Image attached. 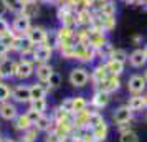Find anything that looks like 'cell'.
Returning <instances> with one entry per match:
<instances>
[{
	"mask_svg": "<svg viewBox=\"0 0 147 142\" xmlns=\"http://www.w3.org/2000/svg\"><path fill=\"white\" fill-rule=\"evenodd\" d=\"M12 101L17 104H27L32 101L30 94V84H17L12 88Z\"/></svg>",
	"mask_w": 147,
	"mask_h": 142,
	"instance_id": "cell-11",
	"label": "cell"
},
{
	"mask_svg": "<svg viewBox=\"0 0 147 142\" xmlns=\"http://www.w3.org/2000/svg\"><path fill=\"white\" fill-rule=\"evenodd\" d=\"M129 66L134 68V69H140V68H146L147 66V56L144 53V50L142 48H136L132 50L131 53H129Z\"/></svg>",
	"mask_w": 147,
	"mask_h": 142,
	"instance_id": "cell-14",
	"label": "cell"
},
{
	"mask_svg": "<svg viewBox=\"0 0 147 142\" xmlns=\"http://www.w3.org/2000/svg\"><path fill=\"white\" fill-rule=\"evenodd\" d=\"M28 109H33V111H36V112H38V114H47V111H48V101H47V98L30 101V102H28Z\"/></svg>",
	"mask_w": 147,
	"mask_h": 142,
	"instance_id": "cell-28",
	"label": "cell"
},
{
	"mask_svg": "<svg viewBox=\"0 0 147 142\" xmlns=\"http://www.w3.org/2000/svg\"><path fill=\"white\" fill-rule=\"evenodd\" d=\"M12 122H13V129L17 131V132H22V134L33 126V124H32V121L28 119L27 112H20V114L17 116Z\"/></svg>",
	"mask_w": 147,
	"mask_h": 142,
	"instance_id": "cell-21",
	"label": "cell"
},
{
	"mask_svg": "<svg viewBox=\"0 0 147 142\" xmlns=\"http://www.w3.org/2000/svg\"><path fill=\"white\" fill-rule=\"evenodd\" d=\"M109 101H111V94H107L101 89H94L91 98H89V108L101 112L104 108L109 106Z\"/></svg>",
	"mask_w": 147,
	"mask_h": 142,
	"instance_id": "cell-8",
	"label": "cell"
},
{
	"mask_svg": "<svg viewBox=\"0 0 147 142\" xmlns=\"http://www.w3.org/2000/svg\"><path fill=\"white\" fill-rule=\"evenodd\" d=\"M15 65H17V60L10 56L0 60V73L3 79H15Z\"/></svg>",
	"mask_w": 147,
	"mask_h": 142,
	"instance_id": "cell-17",
	"label": "cell"
},
{
	"mask_svg": "<svg viewBox=\"0 0 147 142\" xmlns=\"http://www.w3.org/2000/svg\"><path fill=\"white\" fill-rule=\"evenodd\" d=\"M22 2H23V3H36L38 0H22Z\"/></svg>",
	"mask_w": 147,
	"mask_h": 142,
	"instance_id": "cell-46",
	"label": "cell"
},
{
	"mask_svg": "<svg viewBox=\"0 0 147 142\" xmlns=\"http://www.w3.org/2000/svg\"><path fill=\"white\" fill-rule=\"evenodd\" d=\"M142 50H144V53H146V56H147V43L144 45V46H142Z\"/></svg>",
	"mask_w": 147,
	"mask_h": 142,
	"instance_id": "cell-48",
	"label": "cell"
},
{
	"mask_svg": "<svg viewBox=\"0 0 147 142\" xmlns=\"http://www.w3.org/2000/svg\"><path fill=\"white\" fill-rule=\"evenodd\" d=\"M121 86H122L121 76H111L109 75L96 89H101V91H104V93H107V94H114V93H117V91L121 89Z\"/></svg>",
	"mask_w": 147,
	"mask_h": 142,
	"instance_id": "cell-15",
	"label": "cell"
},
{
	"mask_svg": "<svg viewBox=\"0 0 147 142\" xmlns=\"http://www.w3.org/2000/svg\"><path fill=\"white\" fill-rule=\"evenodd\" d=\"M3 141V135H2V132H0V142Z\"/></svg>",
	"mask_w": 147,
	"mask_h": 142,
	"instance_id": "cell-50",
	"label": "cell"
},
{
	"mask_svg": "<svg viewBox=\"0 0 147 142\" xmlns=\"http://www.w3.org/2000/svg\"><path fill=\"white\" fill-rule=\"evenodd\" d=\"M89 83H91V86H93L94 89L99 86L101 83L106 79L107 76H109V71H107V68H106V63H98V65H94L93 69L89 71Z\"/></svg>",
	"mask_w": 147,
	"mask_h": 142,
	"instance_id": "cell-10",
	"label": "cell"
},
{
	"mask_svg": "<svg viewBox=\"0 0 147 142\" xmlns=\"http://www.w3.org/2000/svg\"><path fill=\"white\" fill-rule=\"evenodd\" d=\"M35 46H36V45H33L28 38H23L22 43H20V46H18V51H17V53L20 55V58H32Z\"/></svg>",
	"mask_w": 147,
	"mask_h": 142,
	"instance_id": "cell-25",
	"label": "cell"
},
{
	"mask_svg": "<svg viewBox=\"0 0 147 142\" xmlns=\"http://www.w3.org/2000/svg\"><path fill=\"white\" fill-rule=\"evenodd\" d=\"M104 63H106V68H107V71H109L111 76H121L124 73V69H126V63L116 61V60H113V58L106 60Z\"/></svg>",
	"mask_w": 147,
	"mask_h": 142,
	"instance_id": "cell-23",
	"label": "cell"
},
{
	"mask_svg": "<svg viewBox=\"0 0 147 142\" xmlns=\"http://www.w3.org/2000/svg\"><path fill=\"white\" fill-rule=\"evenodd\" d=\"M88 28H89V40H88V45L98 51V50H101V48L109 41L107 36H106V32H102L99 28H91V27H88Z\"/></svg>",
	"mask_w": 147,
	"mask_h": 142,
	"instance_id": "cell-12",
	"label": "cell"
},
{
	"mask_svg": "<svg viewBox=\"0 0 147 142\" xmlns=\"http://www.w3.org/2000/svg\"><path fill=\"white\" fill-rule=\"evenodd\" d=\"M109 58H113V60H116V61H121V63H126V65H127V60H129V53H127L124 48H114ZM109 58H107V60H109Z\"/></svg>",
	"mask_w": 147,
	"mask_h": 142,
	"instance_id": "cell-32",
	"label": "cell"
},
{
	"mask_svg": "<svg viewBox=\"0 0 147 142\" xmlns=\"http://www.w3.org/2000/svg\"><path fill=\"white\" fill-rule=\"evenodd\" d=\"M74 135L78 142H96V137L91 129H74Z\"/></svg>",
	"mask_w": 147,
	"mask_h": 142,
	"instance_id": "cell-27",
	"label": "cell"
},
{
	"mask_svg": "<svg viewBox=\"0 0 147 142\" xmlns=\"http://www.w3.org/2000/svg\"><path fill=\"white\" fill-rule=\"evenodd\" d=\"M10 30H12L10 22H8L5 17H0V36H3V35L10 33Z\"/></svg>",
	"mask_w": 147,
	"mask_h": 142,
	"instance_id": "cell-38",
	"label": "cell"
},
{
	"mask_svg": "<svg viewBox=\"0 0 147 142\" xmlns=\"http://www.w3.org/2000/svg\"><path fill=\"white\" fill-rule=\"evenodd\" d=\"M60 108L63 111H66L69 114H73V96H69V98H63V101L60 102Z\"/></svg>",
	"mask_w": 147,
	"mask_h": 142,
	"instance_id": "cell-37",
	"label": "cell"
},
{
	"mask_svg": "<svg viewBox=\"0 0 147 142\" xmlns=\"http://www.w3.org/2000/svg\"><path fill=\"white\" fill-rule=\"evenodd\" d=\"M2 81H5V79H3V76H2V73H0V83Z\"/></svg>",
	"mask_w": 147,
	"mask_h": 142,
	"instance_id": "cell-49",
	"label": "cell"
},
{
	"mask_svg": "<svg viewBox=\"0 0 147 142\" xmlns=\"http://www.w3.org/2000/svg\"><path fill=\"white\" fill-rule=\"evenodd\" d=\"M38 12H40L38 2H36V3H25V7H23V13L28 15L30 18H33L35 15H38Z\"/></svg>",
	"mask_w": 147,
	"mask_h": 142,
	"instance_id": "cell-36",
	"label": "cell"
},
{
	"mask_svg": "<svg viewBox=\"0 0 147 142\" xmlns=\"http://www.w3.org/2000/svg\"><path fill=\"white\" fill-rule=\"evenodd\" d=\"M91 131H93L94 137H96V142H106L107 137H109V124H107V121L101 122L99 126L93 127Z\"/></svg>",
	"mask_w": 147,
	"mask_h": 142,
	"instance_id": "cell-24",
	"label": "cell"
},
{
	"mask_svg": "<svg viewBox=\"0 0 147 142\" xmlns=\"http://www.w3.org/2000/svg\"><path fill=\"white\" fill-rule=\"evenodd\" d=\"M12 99V86H8L5 81L0 83V102H5Z\"/></svg>",
	"mask_w": 147,
	"mask_h": 142,
	"instance_id": "cell-33",
	"label": "cell"
},
{
	"mask_svg": "<svg viewBox=\"0 0 147 142\" xmlns=\"http://www.w3.org/2000/svg\"><path fill=\"white\" fill-rule=\"evenodd\" d=\"M3 3L7 7V12H12L13 15L22 13L23 12V7H25V3L22 0H3Z\"/></svg>",
	"mask_w": 147,
	"mask_h": 142,
	"instance_id": "cell-29",
	"label": "cell"
},
{
	"mask_svg": "<svg viewBox=\"0 0 147 142\" xmlns=\"http://www.w3.org/2000/svg\"><path fill=\"white\" fill-rule=\"evenodd\" d=\"M142 41H144V36H142V35H134L132 36V43L134 45H142Z\"/></svg>",
	"mask_w": 147,
	"mask_h": 142,
	"instance_id": "cell-43",
	"label": "cell"
},
{
	"mask_svg": "<svg viewBox=\"0 0 147 142\" xmlns=\"http://www.w3.org/2000/svg\"><path fill=\"white\" fill-rule=\"evenodd\" d=\"M12 30H10V33L13 35L15 38H18V40H23V38H27V33L30 32V28L33 27V23H32V18L25 15L23 12L18 15H15V18L12 20Z\"/></svg>",
	"mask_w": 147,
	"mask_h": 142,
	"instance_id": "cell-1",
	"label": "cell"
},
{
	"mask_svg": "<svg viewBox=\"0 0 147 142\" xmlns=\"http://www.w3.org/2000/svg\"><path fill=\"white\" fill-rule=\"evenodd\" d=\"M89 108V101H88L84 96H73V114H78L81 111H86Z\"/></svg>",
	"mask_w": 147,
	"mask_h": 142,
	"instance_id": "cell-26",
	"label": "cell"
},
{
	"mask_svg": "<svg viewBox=\"0 0 147 142\" xmlns=\"http://www.w3.org/2000/svg\"><path fill=\"white\" fill-rule=\"evenodd\" d=\"M61 83H63V78H61L60 71H53V75L50 76V79L47 81V88L48 91H56L58 88H61Z\"/></svg>",
	"mask_w": 147,
	"mask_h": 142,
	"instance_id": "cell-30",
	"label": "cell"
},
{
	"mask_svg": "<svg viewBox=\"0 0 147 142\" xmlns=\"http://www.w3.org/2000/svg\"><path fill=\"white\" fill-rule=\"evenodd\" d=\"M48 93H50V91H48L47 84H43V83L35 81L33 84H30V94H32V101H33V99H43V98H47Z\"/></svg>",
	"mask_w": 147,
	"mask_h": 142,
	"instance_id": "cell-22",
	"label": "cell"
},
{
	"mask_svg": "<svg viewBox=\"0 0 147 142\" xmlns=\"http://www.w3.org/2000/svg\"><path fill=\"white\" fill-rule=\"evenodd\" d=\"M45 142H60V135L55 134V132H47Z\"/></svg>",
	"mask_w": 147,
	"mask_h": 142,
	"instance_id": "cell-40",
	"label": "cell"
},
{
	"mask_svg": "<svg viewBox=\"0 0 147 142\" xmlns=\"http://www.w3.org/2000/svg\"><path fill=\"white\" fill-rule=\"evenodd\" d=\"M27 38L33 45H41V43H50V33L45 27L41 25H33L30 28V32L27 33ZM51 45V43H50Z\"/></svg>",
	"mask_w": 147,
	"mask_h": 142,
	"instance_id": "cell-9",
	"label": "cell"
},
{
	"mask_svg": "<svg viewBox=\"0 0 147 142\" xmlns=\"http://www.w3.org/2000/svg\"><path fill=\"white\" fill-rule=\"evenodd\" d=\"M18 114H20L18 104L13 102L12 99L5 101V102H0V119H3V121H13Z\"/></svg>",
	"mask_w": 147,
	"mask_h": 142,
	"instance_id": "cell-13",
	"label": "cell"
},
{
	"mask_svg": "<svg viewBox=\"0 0 147 142\" xmlns=\"http://www.w3.org/2000/svg\"><path fill=\"white\" fill-rule=\"evenodd\" d=\"M51 119H53V122H63L66 121V119H69V117H73V114H69V112H66V111H63V109L60 108V106H56V108H53V111H51Z\"/></svg>",
	"mask_w": 147,
	"mask_h": 142,
	"instance_id": "cell-31",
	"label": "cell"
},
{
	"mask_svg": "<svg viewBox=\"0 0 147 142\" xmlns=\"http://www.w3.org/2000/svg\"><path fill=\"white\" fill-rule=\"evenodd\" d=\"M35 68H36V65L30 58H20V60H17V65H15V79L27 81L30 78H33Z\"/></svg>",
	"mask_w": 147,
	"mask_h": 142,
	"instance_id": "cell-3",
	"label": "cell"
},
{
	"mask_svg": "<svg viewBox=\"0 0 147 142\" xmlns=\"http://www.w3.org/2000/svg\"><path fill=\"white\" fill-rule=\"evenodd\" d=\"M25 112H27L28 119H30V121H32V124H33V126H35V122L38 121V117H40V116H41V114H38V112H36V111H33V109H27V111H25Z\"/></svg>",
	"mask_w": 147,
	"mask_h": 142,
	"instance_id": "cell-39",
	"label": "cell"
},
{
	"mask_svg": "<svg viewBox=\"0 0 147 142\" xmlns=\"http://www.w3.org/2000/svg\"><path fill=\"white\" fill-rule=\"evenodd\" d=\"M53 51L55 48L50 45V43H41V45H36L33 50V55H32V60H33L35 65H41V63H50L51 58H53Z\"/></svg>",
	"mask_w": 147,
	"mask_h": 142,
	"instance_id": "cell-5",
	"label": "cell"
},
{
	"mask_svg": "<svg viewBox=\"0 0 147 142\" xmlns=\"http://www.w3.org/2000/svg\"><path fill=\"white\" fill-rule=\"evenodd\" d=\"M74 60L80 61L83 66L84 65H91V63H94V60H98V53L89 45H80V43H76L74 45Z\"/></svg>",
	"mask_w": 147,
	"mask_h": 142,
	"instance_id": "cell-4",
	"label": "cell"
},
{
	"mask_svg": "<svg viewBox=\"0 0 147 142\" xmlns=\"http://www.w3.org/2000/svg\"><path fill=\"white\" fill-rule=\"evenodd\" d=\"M146 122H147V109H146Z\"/></svg>",
	"mask_w": 147,
	"mask_h": 142,
	"instance_id": "cell-52",
	"label": "cell"
},
{
	"mask_svg": "<svg viewBox=\"0 0 147 142\" xmlns=\"http://www.w3.org/2000/svg\"><path fill=\"white\" fill-rule=\"evenodd\" d=\"M142 75H144V78H146V81H147V66L144 68V73H142Z\"/></svg>",
	"mask_w": 147,
	"mask_h": 142,
	"instance_id": "cell-47",
	"label": "cell"
},
{
	"mask_svg": "<svg viewBox=\"0 0 147 142\" xmlns=\"http://www.w3.org/2000/svg\"><path fill=\"white\" fill-rule=\"evenodd\" d=\"M40 134H41L40 131L35 127V126H32L28 131H25V132L22 134V139H25V141H28V142H36V139H38Z\"/></svg>",
	"mask_w": 147,
	"mask_h": 142,
	"instance_id": "cell-35",
	"label": "cell"
},
{
	"mask_svg": "<svg viewBox=\"0 0 147 142\" xmlns=\"http://www.w3.org/2000/svg\"><path fill=\"white\" fill-rule=\"evenodd\" d=\"M35 127L38 129L40 132H53L55 131V122L53 119H51V116L48 114H41L40 117H38V121L35 122Z\"/></svg>",
	"mask_w": 147,
	"mask_h": 142,
	"instance_id": "cell-20",
	"label": "cell"
},
{
	"mask_svg": "<svg viewBox=\"0 0 147 142\" xmlns=\"http://www.w3.org/2000/svg\"><path fill=\"white\" fill-rule=\"evenodd\" d=\"M2 142H18V141H15V139H8V137H3V141Z\"/></svg>",
	"mask_w": 147,
	"mask_h": 142,
	"instance_id": "cell-45",
	"label": "cell"
},
{
	"mask_svg": "<svg viewBox=\"0 0 147 142\" xmlns=\"http://www.w3.org/2000/svg\"><path fill=\"white\" fill-rule=\"evenodd\" d=\"M134 112L127 108V104H122V106H117L111 112V121H113L114 126H121V124H126V122H134Z\"/></svg>",
	"mask_w": 147,
	"mask_h": 142,
	"instance_id": "cell-7",
	"label": "cell"
},
{
	"mask_svg": "<svg viewBox=\"0 0 147 142\" xmlns=\"http://www.w3.org/2000/svg\"><path fill=\"white\" fill-rule=\"evenodd\" d=\"M126 88L129 94H144L147 91V81L144 75H139V73L131 75L126 83Z\"/></svg>",
	"mask_w": 147,
	"mask_h": 142,
	"instance_id": "cell-6",
	"label": "cell"
},
{
	"mask_svg": "<svg viewBox=\"0 0 147 142\" xmlns=\"http://www.w3.org/2000/svg\"><path fill=\"white\" fill-rule=\"evenodd\" d=\"M119 142H139V134L131 129V131H126V132H121L119 134Z\"/></svg>",
	"mask_w": 147,
	"mask_h": 142,
	"instance_id": "cell-34",
	"label": "cell"
},
{
	"mask_svg": "<svg viewBox=\"0 0 147 142\" xmlns=\"http://www.w3.org/2000/svg\"><path fill=\"white\" fill-rule=\"evenodd\" d=\"M60 142H78L76 141V135H74V131L69 132V134H66V135H63L60 139Z\"/></svg>",
	"mask_w": 147,
	"mask_h": 142,
	"instance_id": "cell-41",
	"label": "cell"
},
{
	"mask_svg": "<svg viewBox=\"0 0 147 142\" xmlns=\"http://www.w3.org/2000/svg\"><path fill=\"white\" fill-rule=\"evenodd\" d=\"M93 10L96 13L104 15V17H116V13H117V7H116V2H114V0L101 2L99 5H96Z\"/></svg>",
	"mask_w": 147,
	"mask_h": 142,
	"instance_id": "cell-19",
	"label": "cell"
},
{
	"mask_svg": "<svg viewBox=\"0 0 147 142\" xmlns=\"http://www.w3.org/2000/svg\"><path fill=\"white\" fill-rule=\"evenodd\" d=\"M117 127V132H126V131H131L132 129V122H126V124H121V126H116Z\"/></svg>",
	"mask_w": 147,
	"mask_h": 142,
	"instance_id": "cell-42",
	"label": "cell"
},
{
	"mask_svg": "<svg viewBox=\"0 0 147 142\" xmlns=\"http://www.w3.org/2000/svg\"><path fill=\"white\" fill-rule=\"evenodd\" d=\"M89 78H91L89 76V71L83 65H80V66L71 68V71L68 75V83L74 89H84V88H88V84H91L89 83Z\"/></svg>",
	"mask_w": 147,
	"mask_h": 142,
	"instance_id": "cell-2",
	"label": "cell"
},
{
	"mask_svg": "<svg viewBox=\"0 0 147 142\" xmlns=\"http://www.w3.org/2000/svg\"><path fill=\"white\" fill-rule=\"evenodd\" d=\"M55 68L51 66V63H41V65H36L35 68V78L38 83H43L47 84V81L50 79V76L53 75Z\"/></svg>",
	"mask_w": 147,
	"mask_h": 142,
	"instance_id": "cell-18",
	"label": "cell"
},
{
	"mask_svg": "<svg viewBox=\"0 0 147 142\" xmlns=\"http://www.w3.org/2000/svg\"><path fill=\"white\" fill-rule=\"evenodd\" d=\"M144 98H146V102H147V91L144 93Z\"/></svg>",
	"mask_w": 147,
	"mask_h": 142,
	"instance_id": "cell-51",
	"label": "cell"
},
{
	"mask_svg": "<svg viewBox=\"0 0 147 142\" xmlns=\"http://www.w3.org/2000/svg\"><path fill=\"white\" fill-rule=\"evenodd\" d=\"M126 104L134 114H139V112H142V111L147 109V102H146L144 94H129Z\"/></svg>",
	"mask_w": 147,
	"mask_h": 142,
	"instance_id": "cell-16",
	"label": "cell"
},
{
	"mask_svg": "<svg viewBox=\"0 0 147 142\" xmlns=\"http://www.w3.org/2000/svg\"><path fill=\"white\" fill-rule=\"evenodd\" d=\"M5 13H7V7H5L3 0H0V17H3Z\"/></svg>",
	"mask_w": 147,
	"mask_h": 142,
	"instance_id": "cell-44",
	"label": "cell"
}]
</instances>
